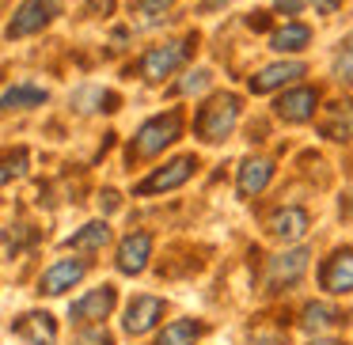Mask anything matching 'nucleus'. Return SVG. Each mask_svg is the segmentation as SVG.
<instances>
[{
  "label": "nucleus",
  "mask_w": 353,
  "mask_h": 345,
  "mask_svg": "<svg viewBox=\"0 0 353 345\" xmlns=\"http://www.w3.org/2000/svg\"><path fill=\"white\" fill-rule=\"evenodd\" d=\"M312 8L319 12V16H334V12L342 8V0H312Z\"/></svg>",
  "instance_id": "28"
},
{
  "label": "nucleus",
  "mask_w": 353,
  "mask_h": 345,
  "mask_svg": "<svg viewBox=\"0 0 353 345\" xmlns=\"http://www.w3.org/2000/svg\"><path fill=\"white\" fill-rule=\"evenodd\" d=\"M46 103V92L34 84H16L0 95V110H31V107H42Z\"/></svg>",
  "instance_id": "19"
},
{
  "label": "nucleus",
  "mask_w": 353,
  "mask_h": 345,
  "mask_svg": "<svg viewBox=\"0 0 353 345\" xmlns=\"http://www.w3.org/2000/svg\"><path fill=\"white\" fill-rule=\"evenodd\" d=\"M270 178H274V163L270 160H262V156L243 160V167H239V198H254Z\"/></svg>",
  "instance_id": "17"
},
{
  "label": "nucleus",
  "mask_w": 353,
  "mask_h": 345,
  "mask_svg": "<svg viewBox=\"0 0 353 345\" xmlns=\"http://www.w3.org/2000/svg\"><path fill=\"white\" fill-rule=\"evenodd\" d=\"M315 103H319V92H315V87H296V92L277 99V118H285V122H292V125L312 122Z\"/></svg>",
  "instance_id": "12"
},
{
  "label": "nucleus",
  "mask_w": 353,
  "mask_h": 345,
  "mask_svg": "<svg viewBox=\"0 0 353 345\" xmlns=\"http://www.w3.org/2000/svg\"><path fill=\"white\" fill-rule=\"evenodd\" d=\"M163 311H168V304H163L160 296H137L125 307V322H122L125 334H148V330L163 319Z\"/></svg>",
  "instance_id": "11"
},
{
  "label": "nucleus",
  "mask_w": 353,
  "mask_h": 345,
  "mask_svg": "<svg viewBox=\"0 0 353 345\" xmlns=\"http://www.w3.org/2000/svg\"><path fill=\"white\" fill-rule=\"evenodd\" d=\"M319 289L330 292V296H345L353 292V251H334L319 269Z\"/></svg>",
  "instance_id": "5"
},
{
  "label": "nucleus",
  "mask_w": 353,
  "mask_h": 345,
  "mask_svg": "<svg viewBox=\"0 0 353 345\" xmlns=\"http://www.w3.org/2000/svg\"><path fill=\"white\" fill-rule=\"evenodd\" d=\"M77 345H114V342H110L107 330H88V334L77 337Z\"/></svg>",
  "instance_id": "27"
},
{
  "label": "nucleus",
  "mask_w": 353,
  "mask_h": 345,
  "mask_svg": "<svg viewBox=\"0 0 353 345\" xmlns=\"http://www.w3.org/2000/svg\"><path fill=\"white\" fill-rule=\"evenodd\" d=\"M205 87H209V69H198V72H190L186 80H179L175 92L179 95H194V92H205Z\"/></svg>",
  "instance_id": "26"
},
{
  "label": "nucleus",
  "mask_w": 353,
  "mask_h": 345,
  "mask_svg": "<svg viewBox=\"0 0 353 345\" xmlns=\"http://www.w3.org/2000/svg\"><path fill=\"white\" fill-rule=\"evenodd\" d=\"M186 57H190V39L168 42V46H152L141 57V76H145L148 84H160V80H168L171 72L186 61Z\"/></svg>",
  "instance_id": "3"
},
{
  "label": "nucleus",
  "mask_w": 353,
  "mask_h": 345,
  "mask_svg": "<svg viewBox=\"0 0 353 345\" xmlns=\"http://www.w3.org/2000/svg\"><path fill=\"white\" fill-rule=\"evenodd\" d=\"M307 269V251H289V254H277V258H270L266 266V284L270 289H285V284H292L300 273Z\"/></svg>",
  "instance_id": "13"
},
{
  "label": "nucleus",
  "mask_w": 353,
  "mask_h": 345,
  "mask_svg": "<svg viewBox=\"0 0 353 345\" xmlns=\"http://www.w3.org/2000/svg\"><path fill=\"white\" fill-rule=\"evenodd\" d=\"M110 8H114V0H88V16H99V12L107 16Z\"/></svg>",
  "instance_id": "30"
},
{
  "label": "nucleus",
  "mask_w": 353,
  "mask_h": 345,
  "mask_svg": "<svg viewBox=\"0 0 353 345\" xmlns=\"http://www.w3.org/2000/svg\"><path fill=\"white\" fill-rule=\"evenodd\" d=\"M201 330L205 326H201L198 319H175L160 337H156V345H194L201 337Z\"/></svg>",
  "instance_id": "22"
},
{
  "label": "nucleus",
  "mask_w": 353,
  "mask_h": 345,
  "mask_svg": "<svg viewBox=\"0 0 353 345\" xmlns=\"http://www.w3.org/2000/svg\"><path fill=\"white\" fill-rule=\"evenodd\" d=\"M277 4V12H281V16H296L300 8H304V0H274Z\"/></svg>",
  "instance_id": "29"
},
{
  "label": "nucleus",
  "mask_w": 353,
  "mask_h": 345,
  "mask_svg": "<svg viewBox=\"0 0 353 345\" xmlns=\"http://www.w3.org/2000/svg\"><path fill=\"white\" fill-rule=\"evenodd\" d=\"M114 304H118L114 284H99V289L84 292V296L69 307V319L72 322H103L110 311H114Z\"/></svg>",
  "instance_id": "4"
},
{
  "label": "nucleus",
  "mask_w": 353,
  "mask_h": 345,
  "mask_svg": "<svg viewBox=\"0 0 353 345\" xmlns=\"http://www.w3.org/2000/svg\"><path fill=\"white\" fill-rule=\"evenodd\" d=\"M213 4H224V0H213Z\"/></svg>",
  "instance_id": "33"
},
{
  "label": "nucleus",
  "mask_w": 353,
  "mask_h": 345,
  "mask_svg": "<svg viewBox=\"0 0 353 345\" xmlns=\"http://www.w3.org/2000/svg\"><path fill=\"white\" fill-rule=\"evenodd\" d=\"M312 345H342V342H334V337H319V342H312Z\"/></svg>",
  "instance_id": "32"
},
{
  "label": "nucleus",
  "mask_w": 353,
  "mask_h": 345,
  "mask_svg": "<svg viewBox=\"0 0 353 345\" xmlns=\"http://www.w3.org/2000/svg\"><path fill=\"white\" fill-rule=\"evenodd\" d=\"M54 0H23L16 12V19L8 23V39H27V34H39L42 27L54 19Z\"/></svg>",
  "instance_id": "6"
},
{
  "label": "nucleus",
  "mask_w": 353,
  "mask_h": 345,
  "mask_svg": "<svg viewBox=\"0 0 353 345\" xmlns=\"http://www.w3.org/2000/svg\"><path fill=\"white\" fill-rule=\"evenodd\" d=\"M12 330H16V337L23 345H54L57 342V322H54V315H46V311L19 315Z\"/></svg>",
  "instance_id": "9"
},
{
  "label": "nucleus",
  "mask_w": 353,
  "mask_h": 345,
  "mask_svg": "<svg viewBox=\"0 0 353 345\" xmlns=\"http://www.w3.org/2000/svg\"><path fill=\"white\" fill-rule=\"evenodd\" d=\"M107 243H110V228H107L103 220L84 224V228H80L77 236L65 239V247H72V251H103Z\"/></svg>",
  "instance_id": "20"
},
{
  "label": "nucleus",
  "mask_w": 353,
  "mask_h": 345,
  "mask_svg": "<svg viewBox=\"0 0 353 345\" xmlns=\"http://www.w3.org/2000/svg\"><path fill=\"white\" fill-rule=\"evenodd\" d=\"M148 254H152V236H148V231H133V236H125L122 247H118V258H114L118 273H125V277L141 273V269L148 266Z\"/></svg>",
  "instance_id": "10"
},
{
  "label": "nucleus",
  "mask_w": 353,
  "mask_h": 345,
  "mask_svg": "<svg viewBox=\"0 0 353 345\" xmlns=\"http://www.w3.org/2000/svg\"><path fill=\"white\" fill-rule=\"evenodd\" d=\"M334 76L342 80V84H353V34L342 42V50H338V57H334Z\"/></svg>",
  "instance_id": "24"
},
{
  "label": "nucleus",
  "mask_w": 353,
  "mask_h": 345,
  "mask_svg": "<svg viewBox=\"0 0 353 345\" xmlns=\"http://www.w3.org/2000/svg\"><path fill=\"white\" fill-rule=\"evenodd\" d=\"M194 167H198V160H194V156H179V160L163 163L156 175H148L145 182H137V194H163V190H175V186H183L186 178L194 175Z\"/></svg>",
  "instance_id": "7"
},
{
  "label": "nucleus",
  "mask_w": 353,
  "mask_h": 345,
  "mask_svg": "<svg viewBox=\"0 0 353 345\" xmlns=\"http://www.w3.org/2000/svg\"><path fill=\"white\" fill-rule=\"evenodd\" d=\"M239 107H243V103H239V95H232V92L213 95V99L198 110V122H194L198 137L205 140V145H221V140L232 133V125L239 122Z\"/></svg>",
  "instance_id": "1"
},
{
  "label": "nucleus",
  "mask_w": 353,
  "mask_h": 345,
  "mask_svg": "<svg viewBox=\"0 0 353 345\" xmlns=\"http://www.w3.org/2000/svg\"><path fill=\"white\" fill-rule=\"evenodd\" d=\"M296 76H304V65H300V61H277V65H266L262 72H254V76H251V92L266 95V92H274V87H281V84H292Z\"/></svg>",
  "instance_id": "15"
},
{
  "label": "nucleus",
  "mask_w": 353,
  "mask_h": 345,
  "mask_svg": "<svg viewBox=\"0 0 353 345\" xmlns=\"http://www.w3.org/2000/svg\"><path fill=\"white\" fill-rule=\"evenodd\" d=\"M84 273H88V262H80V258H61V262H54V266L42 273L39 292H42V296H61V292L72 289V284L84 281Z\"/></svg>",
  "instance_id": "8"
},
{
  "label": "nucleus",
  "mask_w": 353,
  "mask_h": 345,
  "mask_svg": "<svg viewBox=\"0 0 353 345\" xmlns=\"http://www.w3.org/2000/svg\"><path fill=\"white\" fill-rule=\"evenodd\" d=\"M266 231H270L274 239H281V243H292V239H304V231H307V213H304V209L285 205V209H277V213H270Z\"/></svg>",
  "instance_id": "14"
},
{
  "label": "nucleus",
  "mask_w": 353,
  "mask_h": 345,
  "mask_svg": "<svg viewBox=\"0 0 353 345\" xmlns=\"http://www.w3.org/2000/svg\"><path fill=\"white\" fill-rule=\"evenodd\" d=\"M342 322V311L338 307H330V304H307L304 307V330L307 334H323V330H330V326H338Z\"/></svg>",
  "instance_id": "21"
},
{
  "label": "nucleus",
  "mask_w": 353,
  "mask_h": 345,
  "mask_svg": "<svg viewBox=\"0 0 353 345\" xmlns=\"http://www.w3.org/2000/svg\"><path fill=\"white\" fill-rule=\"evenodd\" d=\"M27 171V148H8L0 152V186H8L12 178H19Z\"/></svg>",
  "instance_id": "23"
},
{
  "label": "nucleus",
  "mask_w": 353,
  "mask_h": 345,
  "mask_svg": "<svg viewBox=\"0 0 353 345\" xmlns=\"http://www.w3.org/2000/svg\"><path fill=\"white\" fill-rule=\"evenodd\" d=\"M103 209H107V213H114V209H118V194L114 190H103Z\"/></svg>",
  "instance_id": "31"
},
{
  "label": "nucleus",
  "mask_w": 353,
  "mask_h": 345,
  "mask_svg": "<svg viewBox=\"0 0 353 345\" xmlns=\"http://www.w3.org/2000/svg\"><path fill=\"white\" fill-rule=\"evenodd\" d=\"M319 129L327 133L330 140H353V103L350 99L330 103L323 122H319Z\"/></svg>",
  "instance_id": "16"
},
{
  "label": "nucleus",
  "mask_w": 353,
  "mask_h": 345,
  "mask_svg": "<svg viewBox=\"0 0 353 345\" xmlns=\"http://www.w3.org/2000/svg\"><path fill=\"white\" fill-rule=\"evenodd\" d=\"M179 133H183V114H179V110H168V114L148 118V122L137 129L133 145H130V160H152V156H160Z\"/></svg>",
  "instance_id": "2"
},
{
  "label": "nucleus",
  "mask_w": 353,
  "mask_h": 345,
  "mask_svg": "<svg viewBox=\"0 0 353 345\" xmlns=\"http://www.w3.org/2000/svg\"><path fill=\"white\" fill-rule=\"evenodd\" d=\"M307 42H312V27L304 23H285L281 31L270 34V50H277V54H300V50H307Z\"/></svg>",
  "instance_id": "18"
},
{
  "label": "nucleus",
  "mask_w": 353,
  "mask_h": 345,
  "mask_svg": "<svg viewBox=\"0 0 353 345\" xmlns=\"http://www.w3.org/2000/svg\"><path fill=\"white\" fill-rule=\"evenodd\" d=\"M171 4L175 0H133V8H137V16H145V23H156Z\"/></svg>",
  "instance_id": "25"
}]
</instances>
